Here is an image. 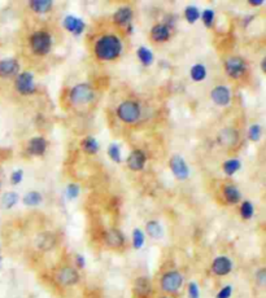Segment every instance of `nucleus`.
<instances>
[{
  "instance_id": "nucleus-4",
  "label": "nucleus",
  "mask_w": 266,
  "mask_h": 298,
  "mask_svg": "<svg viewBox=\"0 0 266 298\" xmlns=\"http://www.w3.org/2000/svg\"><path fill=\"white\" fill-rule=\"evenodd\" d=\"M94 97V91L89 85L82 83V85H77L73 87L70 92V100L71 103L75 105H83V104L90 103Z\"/></svg>"
},
{
  "instance_id": "nucleus-45",
  "label": "nucleus",
  "mask_w": 266,
  "mask_h": 298,
  "mask_svg": "<svg viewBox=\"0 0 266 298\" xmlns=\"http://www.w3.org/2000/svg\"><path fill=\"white\" fill-rule=\"evenodd\" d=\"M1 262H3V258L0 257V267H1Z\"/></svg>"
},
{
  "instance_id": "nucleus-15",
  "label": "nucleus",
  "mask_w": 266,
  "mask_h": 298,
  "mask_svg": "<svg viewBox=\"0 0 266 298\" xmlns=\"http://www.w3.org/2000/svg\"><path fill=\"white\" fill-rule=\"evenodd\" d=\"M104 240H105L106 245L110 248H120L125 242L124 235L121 234L118 230H109L106 231L104 235Z\"/></svg>"
},
{
  "instance_id": "nucleus-7",
  "label": "nucleus",
  "mask_w": 266,
  "mask_h": 298,
  "mask_svg": "<svg viewBox=\"0 0 266 298\" xmlns=\"http://www.w3.org/2000/svg\"><path fill=\"white\" fill-rule=\"evenodd\" d=\"M226 71L227 74L230 75L231 78H239L245 73L247 65H245L244 60L240 57H231L226 61Z\"/></svg>"
},
{
  "instance_id": "nucleus-29",
  "label": "nucleus",
  "mask_w": 266,
  "mask_h": 298,
  "mask_svg": "<svg viewBox=\"0 0 266 298\" xmlns=\"http://www.w3.org/2000/svg\"><path fill=\"white\" fill-rule=\"evenodd\" d=\"M40 201H42V195L38 192H29L28 195H25V197H24V204L29 206L38 205V204H40Z\"/></svg>"
},
{
  "instance_id": "nucleus-14",
  "label": "nucleus",
  "mask_w": 266,
  "mask_h": 298,
  "mask_svg": "<svg viewBox=\"0 0 266 298\" xmlns=\"http://www.w3.org/2000/svg\"><path fill=\"white\" fill-rule=\"evenodd\" d=\"M146 154L142 150H134V152L129 156L128 158V165L132 170H142L144 165H146Z\"/></svg>"
},
{
  "instance_id": "nucleus-6",
  "label": "nucleus",
  "mask_w": 266,
  "mask_h": 298,
  "mask_svg": "<svg viewBox=\"0 0 266 298\" xmlns=\"http://www.w3.org/2000/svg\"><path fill=\"white\" fill-rule=\"evenodd\" d=\"M16 87L22 95H30L35 91V86H34V77L32 73H21L17 75L16 79Z\"/></svg>"
},
{
  "instance_id": "nucleus-31",
  "label": "nucleus",
  "mask_w": 266,
  "mask_h": 298,
  "mask_svg": "<svg viewBox=\"0 0 266 298\" xmlns=\"http://www.w3.org/2000/svg\"><path fill=\"white\" fill-rule=\"evenodd\" d=\"M133 244L135 249H140L144 245V234L139 228H135L133 232Z\"/></svg>"
},
{
  "instance_id": "nucleus-27",
  "label": "nucleus",
  "mask_w": 266,
  "mask_h": 298,
  "mask_svg": "<svg viewBox=\"0 0 266 298\" xmlns=\"http://www.w3.org/2000/svg\"><path fill=\"white\" fill-rule=\"evenodd\" d=\"M17 193L8 192V193H5V195L3 196V199H1V205H3L4 209H11V208H13V206L17 204Z\"/></svg>"
},
{
  "instance_id": "nucleus-32",
  "label": "nucleus",
  "mask_w": 266,
  "mask_h": 298,
  "mask_svg": "<svg viewBox=\"0 0 266 298\" xmlns=\"http://www.w3.org/2000/svg\"><path fill=\"white\" fill-rule=\"evenodd\" d=\"M253 211H255V209H253L252 204L249 203V201H244L240 208L241 217L244 218V219H251L253 217Z\"/></svg>"
},
{
  "instance_id": "nucleus-41",
  "label": "nucleus",
  "mask_w": 266,
  "mask_h": 298,
  "mask_svg": "<svg viewBox=\"0 0 266 298\" xmlns=\"http://www.w3.org/2000/svg\"><path fill=\"white\" fill-rule=\"evenodd\" d=\"M256 281H257L260 285H265V283H266V271H265V268H261L259 272L256 273Z\"/></svg>"
},
{
  "instance_id": "nucleus-5",
  "label": "nucleus",
  "mask_w": 266,
  "mask_h": 298,
  "mask_svg": "<svg viewBox=\"0 0 266 298\" xmlns=\"http://www.w3.org/2000/svg\"><path fill=\"white\" fill-rule=\"evenodd\" d=\"M183 284V276L178 271H169L161 277V288L167 293H175Z\"/></svg>"
},
{
  "instance_id": "nucleus-35",
  "label": "nucleus",
  "mask_w": 266,
  "mask_h": 298,
  "mask_svg": "<svg viewBox=\"0 0 266 298\" xmlns=\"http://www.w3.org/2000/svg\"><path fill=\"white\" fill-rule=\"evenodd\" d=\"M229 132H230V130H226V131H224V135L225 138L224 140H221V143L222 144H225V146H233L234 143H236V140H238V135H236V132H233L231 134V136H229Z\"/></svg>"
},
{
  "instance_id": "nucleus-26",
  "label": "nucleus",
  "mask_w": 266,
  "mask_h": 298,
  "mask_svg": "<svg viewBox=\"0 0 266 298\" xmlns=\"http://www.w3.org/2000/svg\"><path fill=\"white\" fill-rule=\"evenodd\" d=\"M206 77L205 66L201 64H196L191 69V78L196 82H200Z\"/></svg>"
},
{
  "instance_id": "nucleus-22",
  "label": "nucleus",
  "mask_w": 266,
  "mask_h": 298,
  "mask_svg": "<svg viewBox=\"0 0 266 298\" xmlns=\"http://www.w3.org/2000/svg\"><path fill=\"white\" fill-rule=\"evenodd\" d=\"M224 195L230 204H236L240 200V192L234 185H226L224 189Z\"/></svg>"
},
{
  "instance_id": "nucleus-37",
  "label": "nucleus",
  "mask_w": 266,
  "mask_h": 298,
  "mask_svg": "<svg viewBox=\"0 0 266 298\" xmlns=\"http://www.w3.org/2000/svg\"><path fill=\"white\" fill-rule=\"evenodd\" d=\"M201 17L205 26L209 28V26H212L213 21H214V12H213L212 9H206V11H204V13L201 14Z\"/></svg>"
},
{
  "instance_id": "nucleus-17",
  "label": "nucleus",
  "mask_w": 266,
  "mask_h": 298,
  "mask_svg": "<svg viewBox=\"0 0 266 298\" xmlns=\"http://www.w3.org/2000/svg\"><path fill=\"white\" fill-rule=\"evenodd\" d=\"M56 244V238L51 232H43L36 238V246L40 250H51Z\"/></svg>"
},
{
  "instance_id": "nucleus-38",
  "label": "nucleus",
  "mask_w": 266,
  "mask_h": 298,
  "mask_svg": "<svg viewBox=\"0 0 266 298\" xmlns=\"http://www.w3.org/2000/svg\"><path fill=\"white\" fill-rule=\"evenodd\" d=\"M188 297L190 298H200V292L199 287L196 284L195 281H191L188 284Z\"/></svg>"
},
{
  "instance_id": "nucleus-23",
  "label": "nucleus",
  "mask_w": 266,
  "mask_h": 298,
  "mask_svg": "<svg viewBox=\"0 0 266 298\" xmlns=\"http://www.w3.org/2000/svg\"><path fill=\"white\" fill-rule=\"evenodd\" d=\"M30 7L38 13H46L52 7V1H50V0H33V1H30Z\"/></svg>"
},
{
  "instance_id": "nucleus-16",
  "label": "nucleus",
  "mask_w": 266,
  "mask_h": 298,
  "mask_svg": "<svg viewBox=\"0 0 266 298\" xmlns=\"http://www.w3.org/2000/svg\"><path fill=\"white\" fill-rule=\"evenodd\" d=\"M64 26L67 31L73 32L75 35H79V34H82V31L85 30V22L79 20V18L73 17V16H66V17H65Z\"/></svg>"
},
{
  "instance_id": "nucleus-9",
  "label": "nucleus",
  "mask_w": 266,
  "mask_h": 298,
  "mask_svg": "<svg viewBox=\"0 0 266 298\" xmlns=\"http://www.w3.org/2000/svg\"><path fill=\"white\" fill-rule=\"evenodd\" d=\"M170 167L173 174L181 179V180H185L187 179L188 175H190V170H188V166L186 161L182 158L181 156H173L170 160Z\"/></svg>"
},
{
  "instance_id": "nucleus-43",
  "label": "nucleus",
  "mask_w": 266,
  "mask_h": 298,
  "mask_svg": "<svg viewBox=\"0 0 266 298\" xmlns=\"http://www.w3.org/2000/svg\"><path fill=\"white\" fill-rule=\"evenodd\" d=\"M249 3L252 4V5H261V4H264V0H257V1L256 0H251Z\"/></svg>"
},
{
  "instance_id": "nucleus-24",
  "label": "nucleus",
  "mask_w": 266,
  "mask_h": 298,
  "mask_svg": "<svg viewBox=\"0 0 266 298\" xmlns=\"http://www.w3.org/2000/svg\"><path fill=\"white\" fill-rule=\"evenodd\" d=\"M82 147L85 149V152L90 153V154H94V153L99 150V143L96 142V139L91 138V136H89V138H86L85 140H83Z\"/></svg>"
},
{
  "instance_id": "nucleus-44",
  "label": "nucleus",
  "mask_w": 266,
  "mask_h": 298,
  "mask_svg": "<svg viewBox=\"0 0 266 298\" xmlns=\"http://www.w3.org/2000/svg\"><path fill=\"white\" fill-rule=\"evenodd\" d=\"M265 61H266V59H264L263 60V64H261V66H263V70L265 71Z\"/></svg>"
},
{
  "instance_id": "nucleus-25",
  "label": "nucleus",
  "mask_w": 266,
  "mask_h": 298,
  "mask_svg": "<svg viewBox=\"0 0 266 298\" xmlns=\"http://www.w3.org/2000/svg\"><path fill=\"white\" fill-rule=\"evenodd\" d=\"M138 57L139 60L142 61V64H144L146 66H148V65H151L153 62V54L146 47H140L139 48Z\"/></svg>"
},
{
  "instance_id": "nucleus-13",
  "label": "nucleus",
  "mask_w": 266,
  "mask_h": 298,
  "mask_svg": "<svg viewBox=\"0 0 266 298\" xmlns=\"http://www.w3.org/2000/svg\"><path fill=\"white\" fill-rule=\"evenodd\" d=\"M212 100L217 105H227L230 103V91L225 86H218L212 91Z\"/></svg>"
},
{
  "instance_id": "nucleus-46",
  "label": "nucleus",
  "mask_w": 266,
  "mask_h": 298,
  "mask_svg": "<svg viewBox=\"0 0 266 298\" xmlns=\"http://www.w3.org/2000/svg\"><path fill=\"white\" fill-rule=\"evenodd\" d=\"M163 298H169V297H163Z\"/></svg>"
},
{
  "instance_id": "nucleus-21",
  "label": "nucleus",
  "mask_w": 266,
  "mask_h": 298,
  "mask_svg": "<svg viewBox=\"0 0 266 298\" xmlns=\"http://www.w3.org/2000/svg\"><path fill=\"white\" fill-rule=\"evenodd\" d=\"M146 230H147V232H148L149 236H151L152 238H163L164 230H163V227H161V224H160L159 222H156V220H151V222H148L146 226Z\"/></svg>"
},
{
  "instance_id": "nucleus-8",
  "label": "nucleus",
  "mask_w": 266,
  "mask_h": 298,
  "mask_svg": "<svg viewBox=\"0 0 266 298\" xmlns=\"http://www.w3.org/2000/svg\"><path fill=\"white\" fill-rule=\"evenodd\" d=\"M56 279L61 285L70 287V285H74L78 283L79 275L78 272H77L74 268H71V267H63V268L57 272Z\"/></svg>"
},
{
  "instance_id": "nucleus-33",
  "label": "nucleus",
  "mask_w": 266,
  "mask_h": 298,
  "mask_svg": "<svg viewBox=\"0 0 266 298\" xmlns=\"http://www.w3.org/2000/svg\"><path fill=\"white\" fill-rule=\"evenodd\" d=\"M108 154L114 162H120L121 161V152H120V147L117 144H110L109 148H108Z\"/></svg>"
},
{
  "instance_id": "nucleus-10",
  "label": "nucleus",
  "mask_w": 266,
  "mask_h": 298,
  "mask_svg": "<svg viewBox=\"0 0 266 298\" xmlns=\"http://www.w3.org/2000/svg\"><path fill=\"white\" fill-rule=\"evenodd\" d=\"M233 270V262L227 257H217L212 263V271L218 276H225L227 273H230Z\"/></svg>"
},
{
  "instance_id": "nucleus-19",
  "label": "nucleus",
  "mask_w": 266,
  "mask_h": 298,
  "mask_svg": "<svg viewBox=\"0 0 266 298\" xmlns=\"http://www.w3.org/2000/svg\"><path fill=\"white\" fill-rule=\"evenodd\" d=\"M151 35H152V39L156 40V42H165L170 36V29L165 24H160L152 29Z\"/></svg>"
},
{
  "instance_id": "nucleus-39",
  "label": "nucleus",
  "mask_w": 266,
  "mask_h": 298,
  "mask_svg": "<svg viewBox=\"0 0 266 298\" xmlns=\"http://www.w3.org/2000/svg\"><path fill=\"white\" fill-rule=\"evenodd\" d=\"M231 295H233V287L231 285H226L218 292V295H217V298H230Z\"/></svg>"
},
{
  "instance_id": "nucleus-28",
  "label": "nucleus",
  "mask_w": 266,
  "mask_h": 298,
  "mask_svg": "<svg viewBox=\"0 0 266 298\" xmlns=\"http://www.w3.org/2000/svg\"><path fill=\"white\" fill-rule=\"evenodd\" d=\"M239 169H240V161L236 160V158L229 160L224 163V170L227 175L235 174Z\"/></svg>"
},
{
  "instance_id": "nucleus-3",
  "label": "nucleus",
  "mask_w": 266,
  "mask_h": 298,
  "mask_svg": "<svg viewBox=\"0 0 266 298\" xmlns=\"http://www.w3.org/2000/svg\"><path fill=\"white\" fill-rule=\"evenodd\" d=\"M117 114L121 121L126 123H134L135 121H138L140 116V108L134 101H125L118 107Z\"/></svg>"
},
{
  "instance_id": "nucleus-11",
  "label": "nucleus",
  "mask_w": 266,
  "mask_h": 298,
  "mask_svg": "<svg viewBox=\"0 0 266 298\" xmlns=\"http://www.w3.org/2000/svg\"><path fill=\"white\" fill-rule=\"evenodd\" d=\"M152 284L147 277H138L135 280L134 292L138 298H148L152 295Z\"/></svg>"
},
{
  "instance_id": "nucleus-36",
  "label": "nucleus",
  "mask_w": 266,
  "mask_h": 298,
  "mask_svg": "<svg viewBox=\"0 0 266 298\" xmlns=\"http://www.w3.org/2000/svg\"><path fill=\"white\" fill-rule=\"evenodd\" d=\"M79 195V187L77 184H69L66 188V196L67 199L74 200L77 199Z\"/></svg>"
},
{
  "instance_id": "nucleus-42",
  "label": "nucleus",
  "mask_w": 266,
  "mask_h": 298,
  "mask_svg": "<svg viewBox=\"0 0 266 298\" xmlns=\"http://www.w3.org/2000/svg\"><path fill=\"white\" fill-rule=\"evenodd\" d=\"M77 265H78L79 268L85 267V258H83V256H77Z\"/></svg>"
},
{
  "instance_id": "nucleus-12",
  "label": "nucleus",
  "mask_w": 266,
  "mask_h": 298,
  "mask_svg": "<svg viewBox=\"0 0 266 298\" xmlns=\"http://www.w3.org/2000/svg\"><path fill=\"white\" fill-rule=\"evenodd\" d=\"M18 62L13 59H5L0 61V77L8 78L12 75H16L18 71Z\"/></svg>"
},
{
  "instance_id": "nucleus-2",
  "label": "nucleus",
  "mask_w": 266,
  "mask_h": 298,
  "mask_svg": "<svg viewBox=\"0 0 266 298\" xmlns=\"http://www.w3.org/2000/svg\"><path fill=\"white\" fill-rule=\"evenodd\" d=\"M30 44H32L34 54L46 55L50 52L51 46H52V39H51V35L48 32L36 31L33 34Z\"/></svg>"
},
{
  "instance_id": "nucleus-34",
  "label": "nucleus",
  "mask_w": 266,
  "mask_h": 298,
  "mask_svg": "<svg viewBox=\"0 0 266 298\" xmlns=\"http://www.w3.org/2000/svg\"><path fill=\"white\" fill-rule=\"evenodd\" d=\"M249 138L253 142H257L261 138V127H260L259 124H252L251 128H249Z\"/></svg>"
},
{
  "instance_id": "nucleus-18",
  "label": "nucleus",
  "mask_w": 266,
  "mask_h": 298,
  "mask_svg": "<svg viewBox=\"0 0 266 298\" xmlns=\"http://www.w3.org/2000/svg\"><path fill=\"white\" fill-rule=\"evenodd\" d=\"M47 142L43 138H33L28 146V150L34 156H42L46 152Z\"/></svg>"
},
{
  "instance_id": "nucleus-1",
  "label": "nucleus",
  "mask_w": 266,
  "mask_h": 298,
  "mask_svg": "<svg viewBox=\"0 0 266 298\" xmlns=\"http://www.w3.org/2000/svg\"><path fill=\"white\" fill-rule=\"evenodd\" d=\"M121 50H122V44L117 36L114 35H105L100 38L96 42L95 54L99 57L100 60H114L116 57L120 56Z\"/></svg>"
},
{
  "instance_id": "nucleus-20",
  "label": "nucleus",
  "mask_w": 266,
  "mask_h": 298,
  "mask_svg": "<svg viewBox=\"0 0 266 298\" xmlns=\"http://www.w3.org/2000/svg\"><path fill=\"white\" fill-rule=\"evenodd\" d=\"M132 17H133L132 9L128 7H124V8H120V9L114 13L113 20L116 24H118V25H125V24H129V22H130Z\"/></svg>"
},
{
  "instance_id": "nucleus-40",
  "label": "nucleus",
  "mask_w": 266,
  "mask_h": 298,
  "mask_svg": "<svg viewBox=\"0 0 266 298\" xmlns=\"http://www.w3.org/2000/svg\"><path fill=\"white\" fill-rule=\"evenodd\" d=\"M22 177H24V173H22V170H16V171H14L13 174L11 175L12 184H18V183H21Z\"/></svg>"
},
{
  "instance_id": "nucleus-30",
  "label": "nucleus",
  "mask_w": 266,
  "mask_h": 298,
  "mask_svg": "<svg viewBox=\"0 0 266 298\" xmlns=\"http://www.w3.org/2000/svg\"><path fill=\"white\" fill-rule=\"evenodd\" d=\"M185 16H186V20H187L190 24H194V22H196L198 20H199L200 12L196 7H194V5H190V7L186 8Z\"/></svg>"
}]
</instances>
